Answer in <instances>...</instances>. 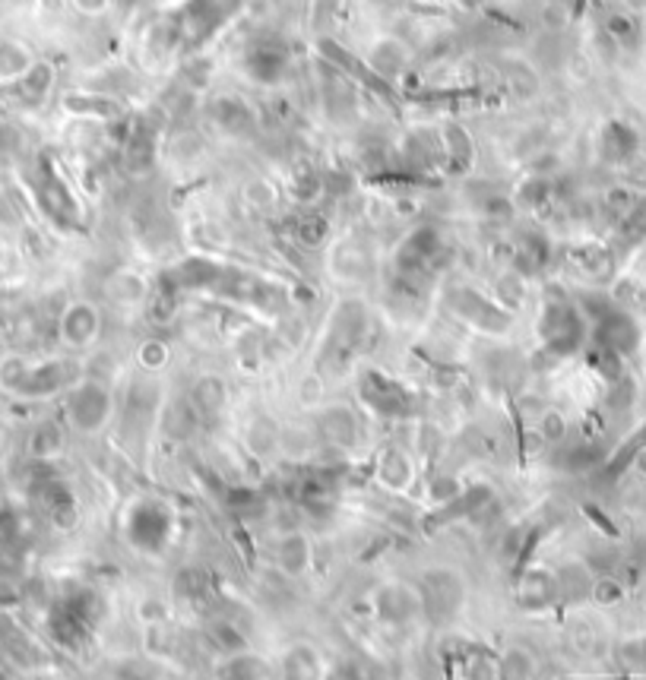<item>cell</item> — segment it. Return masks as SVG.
<instances>
[{
    "label": "cell",
    "mask_w": 646,
    "mask_h": 680,
    "mask_svg": "<svg viewBox=\"0 0 646 680\" xmlns=\"http://www.w3.org/2000/svg\"><path fill=\"white\" fill-rule=\"evenodd\" d=\"M105 291H108V298L118 308H146V301H149V295H152L149 282H146L137 269L111 272L108 282H105Z\"/></svg>",
    "instance_id": "obj_13"
},
{
    "label": "cell",
    "mask_w": 646,
    "mask_h": 680,
    "mask_svg": "<svg viewBox=\"0 0 646 680\" xmlns=\"http://www.w3.org/2000/svg\"><path fill=\"white\" fill-rule=\"evenodd\" d=\"M497 291H501L504 304L517 308V304L523 301V276H519V272H508V276L497 282Z\"/></svg>",
    "instance_id": "obj_32"
},
{
    "label": "cell",
    "mask_w": 646,
    "mask_h": 680,
    "mask_svg": "<svg viewBox=\"0 0 646 680\" xmlns=\"http://www.w3.org/2000/svg\"><path fill=\"white\" fill-rule=\"evenodd\" d=\"M532 424H536V433L545 446H558L564 437H568V421H564V415L555 409H542Z\"/></svg>",
    "instance_id": "obj_23"
},
{
    "label": "cell",
    "mask_w": 646,
    "mask_h": 680,
    "mask_svg": "<svg viewBox=\"0 0 646 680\" xmlns=\"http://www.w3.org/2000/svg\"><path fill=\"white\" fill-rule=\"evenodd\" d=\"M197 411H194V405H190V399H184V402H175L169 409V433H175V437H188L190 431L197 428Z\"/></svg>",
    "instance_id": "obj_24"
},
{
    "label": "cell",
    "mask_w": 646,
    "mask_h": 680,
    "mask_svg": "<svg viewBox=\"0 0 646 680\" xmlns=\"http://www.w3.org/2000/svg\"><path fill=\"white\" fill-rule=\"evenodd\" d=\"M32 51L19 42H0V83H13L23 79L32 70Z\"/></svg>",
    "instance_id": "obj_20"
},
{
    "label": "cell",
    "mask_w": 646,
    "mask_h": 680,
    "mask_svg": "<svg viewBox=\"0 0 646 680\" xmlns=\"http://www.w3.org/2000/svg\"><path fill=\"white\" fill-rule=\"evenodd\" d=\"M19 86H23V92L29 98H42V92H48V86H51V66L32 64V70L19 79Z\"/></svg>",
    "instance_id": "obj_26"
},
{
    "label": "cell",
    "mask_w": 646,
    "mask_h": 680,
    "mask_svg": "<svg viewBox=\"0 0 646 680\" xmlns=\"http://www.w3.org/2000/svg\"><path fill=\"white\" fill-rule=\"evenodd\" d=\"M447 149H450V156L459 158L463 165L472 158V143H469V137H466L463 127H447Z\"/></svg>",
    "instance_id": "obj_30"
},
{
    "label": "cell",
    "mask_w": 646,
    "mask_h": 680,
    "mask_svg": "<svg viewBox=\"0 0 646 680\" xmlns=\"http://www.w3.org/2000/svg\"><path fill=\"white\" fill-rule=\"evenodd\" d=\"M244 443H248V450L254 456H272V452L282 450V431H279V424L272 418L260 415L244 431Z\"/></svg>",
    "instance_id": "obj_18"
},
{
    "label": "cell",
    "mask_w": 646,
    "mask_h": 680,
    "mask_svg": "<svg viewBox=\"0 0 646 680\" xmlns=\"http://www.w3.org/2000/svg\"><path fill=\"white\" fill-rule=\"evenodd\" d=\"M377 482L384 484L393 494H403L415 482V462L405 450L399 446H387V450L377 456Z\"/></svg>",
    "instance_id": "obj_12"
},
{
    "label": "cell",
    "mask_w": 646,
    "mask_h": 680,
    "mask_svg": "<svg viewBox=\"0 0 646 680\" xmlns=\"http://www.w3.org/2000/svg\"><path fill=\"white\" fill-rule=\"evenodd\" d=\"M542 332L551 349H570L580 339V317L568 304H555V308H549V313H545Z\"/></svg>",
    "instance_id": "obj_17"
},
{
    "label": "cell",
    "mask_w": 646,
    "mask_h": 680,
    "mask_svg": "<svg viewBox=\"0 0 646 680\" xmlns=\"http://www.w3.org/2000/svg\"><path fill=\"white\" fill-rule=\"evenodd\" d=\"M210 643L216 645L219 652H225L229 658L248 652V639H244V633L238 630L235 624H229V620H216V624L210 626Z\"/></svg>",
    "instance_id": "obj_22"
},
{
    "label": "cell",
    "mask_w": 646,
    "mask_h": 680,
    "mask_svg": "<svg viewBox=\"0 0 646 680\" xmlns=\"http://www.w3.org/2000/svg\"><path fill=\"white\" fill-rule=\"evenodd\" d=\"M272 560H276V570L289 579L308 576L311 563H314V548H311V538L298 529H289L276 538V548H272Z\"/></svg>",
    "instance_id": "obj_9"
},
{
    "label": "cell",
    "mask_w": 646,
    "mask_h": 680,
    "mask_svg": "<svg viewBox=\"0 0 646 680\" xmlns=\"http://www.w3.org/2000/svg\"><path fill=\"white\" fill-rule=\"evenodd\" d=\"M330 269L339 282L362 285V282H368L371 272H374V259H371V253L362 241H343L333 250Z\"/></svg>",
    "instance_id": "obj_10"
},
{
    "label": "cell",
    "mask_w": 646,
    "mask_h": 680,
    "mask_svg": "<svg viewBox=\"0 0 646 680\" xmlns=\"http://www.w3.org/2000/svg\"><path fill=\"white\" fill-rule=\"evenodd\" d=\"M115 415V396L102 380H77L67 390V421L79 433H96Z\"/></svg>",
    "instance_id": "obj_3"
},
{
    "label": "cell",
    "mask_w": 646,
    "mask_h": 680,
    "mask_svg": "<svg viewBox=\"0 0 646 680\" xmlns=\"http://www.w3.org/2000/svg\"><path fill=\"white\" fill-rule=\"evenodd\" d=\"M409 48H405L399 38L393 36H384L377 38L374 45H371V55H368V64L371 70L377 73L381 79H396L399 73L405 70V64H409Z\"/></svg>",
    "instance_id": "obj_16"
},
{
    "label": "cell",
    "mask_w": 646,
    "mask_h": 680,
    "mask_svg": "<svg viewBox=\"0 0 646 680\" xmlns=\"http://www.w3.org/2000/svg\"><path fill=\"white\" fill-rule=\"evenodd\" d=\"M70 4H73V10H77L79 16H89V19L105 16V13L111 10V0H70Z\"/></svg>",
    "instance_id": "obj_33"
},
{
    "label": "cell",
    "mask_w": 646,
    "mask_h": 680,
    "mask_svg": "<svg viewBox=\"0 0 646 680\" xmlns=\"http://www.w3.org/2000/svg\"><path fill=\"white\" fill-rule=\"evenodd\" d=\"M137 358H139V364H143V370H162L165 364H169L171 351L162 339H146V342L139 345Z\"/></svg>",
    "instance_id": "obj_25"
},
{
    "label": "cell",
    "mask_w": 646,
    "mask_h": 680,
    "mask_svg": "<svg viewBox=\"0 0 646 680\" xmlns=\"http://www.w3.org/2000/svg\"><path fill=\"white\" fill-rule=\"evenodd\" d=\"M244 199H248L254 209H270V206L276 203V190L266 181H251L244 187Z\"/></svg>",
    "instance_id": "obj_29"
},
{
    "label": "cell",
    "mask_w": 646,
    "mask_h": 680,
    "mask_svg": "<svg viewBox=\"0 0 646 680\" xmlns=\"http://www.w3.org/2000/svg\"><path fill=\"white\" fill-rule=\"evenodd\" d=\"M497 680H536V658L526 645H508L497 655Z\"/></svg>",
    "instance_id": "obj_19"
},
{
    "label": "cell",
    "mask_w": 646,
    "mask_h": 680,
    "mask_svg": "<svg viewBox=\"0 0 646 680\" xmlns=\"http://www.w3.org/2000/svg\"><path fill=\"white\" fill-rule=\"evenodd\" d=\"M371 611L387 626H412L415 620H422L418 585L405 583V579H390V583L377 585L374 598H371Z\"/></svg>",
    "instance_id": "obj_4"
},
{
    "label": "cell",
    "mask_w": 646,
    "mask_h": 680,
    "mask_svg": "<svg viewBox=\"0 0 646 680\" xmlns=\"http://www.w3.org/2000/svg\"><path fill=\"white\" fill-rule=\"evenodd\" d=\"M175 532V513L159 497H137L124 513V538L139 554H162Z\"/></svg>",
    "instance_id": "obj_2"
},
{
    "label": "cell",
    "mask_w": 646,
    "mask_h": 680,
    "mask_svg": "<svg viewBox=\"0 0 646 680\" xmlns=\"http://www.w3.org/2000/svg\"><path fill=\"white\" fill-rule=\"evenodd\" d=\"M314 433H317V443L326 446V450L352 452L358 446V440H362V421H358V415L349 409V405L333 402V405H323L321 409Z\"/></svg>",
    "instance_id": "obj_5"
},
{
    "label": "cell",
    "mask_w": 646,
    "mask_h": 680,
    "mask_svg": "<svg viewBox=\"0 0 646 680\" xmlns=\"http://www.w3.org/2000/svg\"><path fill=\"white\" fill-rule=\"evenodd\" d=\"M98 332H102V313L89 301L67 304L61 320H57V336H61V342L73 351L92 349Z\"/></svg>",
    "instance_id": "obj_7"
},
{
    "label": "cell",
    "mask_w": 646,
    "mask_h": 680,
    "mask_svg": "<svg viewBox=\"0 0 646 680\" xmlns=\"http://www.w3.org/2000/svg\"><path fill=\"white\" fill-rule=\"evenodd\" d=\"M362 396L381 418H405L412 415V396L384 373H368L362 380Z\"/></svg>",
    "instance_id": "obj_8"
},
{
    "label": "cell",
    "mask_w": 646,
    "mask_h": 680,
    "mask_svg": "<svg viewBox=\"0 0 646 680\" xmlns=\"http://www.w3.org/2000/svg\"><path fill=\"white\" fill-rule=\"evenodd\" d=\"M61 446H64V428L55 421L38 424L29 437V452L36 459H51L55 452H61Z\"/></svg>",
    "instance_id": "obj_21"
},
{
    "label": "cell",
    "mask_w": 646,
    "mask_h": 680,
    "mask_svg": "<svg viewBox=\"0 0 646 680\" xmlns=\"http://www.w3.org/2000/svg\"><path fill=\"white\" fill-rule=\"evenodd\" d=\"M323 680H368V677H364L362 668H355V665L339 662V665H333V668H326Z\"/></svg>",
    "instance_id": "obj_34"
},
{
    "label": "cell",
    "mask_w": 646,
    "mask_h": 680,
    "mask_svg": "<svg viewBox=\"0 0 646 680\" xmlns=\"http://www.w3.org/2000/svg\"><path fill=\"white\" fill-rule=\"evenodd\" d=\"M418 595H422V617L435 626H447L459 617L466 604V576L456 566H428L415 579Z\"/></svg>",
    "instance_id": "obj_1"
},
{
    "label": "cell",
    "mask_w": 646,
    "mask_h": 680,
    "mask_svg": "<svg viewBox=\"0 0 646 680\" xmlns=\"http://www.w3.org/2000/svg\"><path fill=\"white\" fill-rule=\"evenodd\" d=\"M279 675H282V680H323L326 668L321 662V652H317L314 645L295 643V645H289V652L282 655Z\"/></svg>",
    "instance_id": "obj_14"
},
{
    "label": "cell",
    "mask_w": 646,
    "mask_h": 680,
    "mask_svg": "<svg viewBox=\"0 0 646 680\" xmlns=\"http://www.w3.org/2000/svg\"><path fill=\"white\" fill-rule=\"evenodd\" d=\"M77 380H79V370H77V364H70V361H57V358H51V361H38V364L29 361L26 364L23 383H19L16 396H26V399L57 396V392L70 390Z\"/></svg>",
    "instance_id": "obj_6"
},
{
    "label": "cell",
    "mask_w": 646,
    "mask_h": 680,
    "mask_svg": "<svg viewBox=\"0 0 646 680\" xmlns=\"http://www.w3.org/2000/svg\"><path fill=\"white\" fill-rule=\"evenodd\" d=\"M609 36L615 38V42L628 45L637 38V23L631 16H624V13H615V16H609Z\"/></svg>",
    "instance_id": "obj_31"
},
{
    "label": "cell",
    "mask_w": 646,
    "mask_h": 680,
    "mask_svg": "<svg viewBox=\"0 0 646 680\" xmlns=\"http://www.w3.org/2000/svg\"><path fill=\"white\" fill-rule=\"evenodd\" d=\"M295 235L304 248H317V244H323V238H326V222L323 218H304V222H298Z\"/></svg>",
    "instance_id": "obj_28"
},
{
    "label": "cell",
    "mask_w": 646,
    "mask_h": 680,
    "mask_svg": "<svg viewBox=\"0 0 646 680\" xmlns=\"http://www.w3.org/2000/svg\"><path fill=\"white\" fill-rule=\"evenodd\" d=\"M188 399L200 418H216V415H222V409L229 405V386H225V380L216 377V373H203V377L194 380Z\"/></svg>",
    "instance_id": "obj_15"
},
{
    "label": "cell",
    "mask_w": 646,
    "mask_h": 680,
    "mask_svg": "<svg viewBox=\"0 0 646 680\" xmlns=\"http://www.w3.org/2000/svg\"><path fill=\"white\" fill-rule=\"evenodd\" d=\"M558 598V573H549L542 566H529L517 579V602L526 611H542Z\"/></svg>",
    "instance_id": "obj_11"
},
{
    "label": "cell",
    "mask_w": 646,
    "mask_h": 680,
    "mask_svg": "<svg viewBox=\"0 0 646 680\" xmlns=\"http://www.w3.org/2000/svg\"><path fill=\"white\" fill-rule=\"evenodd\" d=\"M466 680H497V662L478 652L466 662Z\"/></svg>",
    "instance_id": "obj_27"
}]
</instances>
